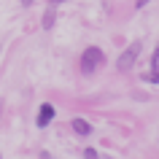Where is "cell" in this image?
I'll use <instances>...</instances> for the list:
<instances>
[{"instance_id":"1","label":"cell","mask_w":159,"mask_h":159,"mask_svg":"<svg viewBox=\"0 0 159 159\" xmlns=\"http://www.w3.org/2000/svg\"><path fill=\"white\" fill-rule=\"evenodd\" d=\"M102 62H105L102 49L100 46H89V49H84V54H81V73L84 75H94L102 67Z\"/></svg>"},{"instance_id":"7","label":"cell","mask_w":159,"mask_h":159,"mask_svg":"<svg viewBox=\"0 0 159 159\" xmlns=\"http://www.w3.org/2000/svg\"><path fill=\"white\" fill-rule=\"evenodd\" d=\"M84 159H100V154L94 148H84Z\"/></svg>"},{"instance_id":"11","label":"cell","mask_w":159,"mask_h":159,"mask_svg":"<svg viewBox=\"0 0 159 159\" xmlns=\"http://www.w3.org/2000/svg\"><path fill=\"white\" fill-rule=\"evenodd\" d=\"M146 3H148V0H138V8H143V6H146Z\"/></svg>"},{"instance_id":"10","label":"cell","mask_w":159,"mask_h":159,"mask_svg":"<svg viewBox=\"0 0 159 159\" xmlns=\"http://www.w3.org/2000/svg\"><path fill=\"white\" fill-rule=\"evenodd\" d=\"M59 3H65V0H49V6H59Z\"/></svg>"},{"instance_id":"2","label":"cell","mask_w":159,"mask_h":159,"mask_svg":"<svg viewBox=\"0 0 159 159\" xmlns=\"http://www.w3.org/2000/svg\"><path fill=\"white\" fill-rule=\"evenodd\" d=\"M140 49H143V43H140V41H135V43H129V46L121 51V57L116 59V67L121 70V73L132 70V65L138 62V57H140Z\"/></svg>"},{"instance_id":"4","label":"cell","mask_w":159,"mask_h":159,"mask_svg":"<svg viewBox=\"0 0 159 159\" xmlns=\"http://www.w3.org/2000/svg\"><path fill=\"white\" fill-rule=\"evenodd\" d=\"M70 127H73V132H75V135H81V138L92 135V124H89L86 119H73V121H70Z\"/></svg>"},{"instance_id":"3","label":"cell","mask_w":159,"mask_h":159,"mask_svg":"<svg viewBox=\"0 0 159 159\" xmlns=\"http://www.w3.org/2000/svg\"><path fill=\"white\" fill-rule=\"evenodd\" d=\"M57 116V111H54V105L51 102H43L41 108H38V119H35V124L41 127V129H46V127L51 124V119Z\"/></svg>"},{"instance_id":"6","label":"cell","mask_w":159,"mask_h":159,"mask_svg":"<svg viewBox=\"0 0 159 159\" xmlns=\"http://www.w3.org/2000/svg\"><path fill=\"white\" fill-rule=\"evenodd\" d=\"M143 78H146V81H151V84H159V70H151V73H146Z\"/></svg>"},{"instance_id":"5","label":"cell","mask_w":159,"mask_h":159,"mask_svg":"<svg viewBox=\"0 0 159 159\" xmlns=\"http://www.w3.org/2000/svg\"><path fill=\"white\" fill-rule=\"evenodd\" d=\"M54 22H57V11H54V6H49V11H46V14H43V30H51V27H54Z\"/></svg>"},{"instance_id":"12","label":"cell","mask_w":159,"mask_h":159,"mask_svg":"<svg viewBox=\"0 0 159 159\" xmlns=\"http://www.w3.org/2000/svg\"><path fill=\"white\" fill-rule=\"evenodd\" d=\"M0 113H3V100H0Z\"/></svg>"},{"instance_id":"8","label":"cell","mask_w":159,"mask_h":159,"mask_svg":"<svg viewBox=\"0 0 159 159\" xmlns=\"http://www.w3.org/2000/svg\"><path fill=\"white\" fill-rule=\"evenodd\" d=\"M19 3H22V6H25V8H30V6H33L35 0H19Z\"/></svg>"},{"instance_id":"9","label":"cell","mask_w":159,"mask_h":159,"mask_svg":"<svg viewBox=\"0 0 159 159\" xmlns=\"http://www.w3.org/2000/svg\"><path fill=\"white\" fill-rule=\"evenodd\" d=\"M41 159H51V154L49 151H41Z\"/></svg>"}]
</instances>
